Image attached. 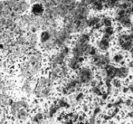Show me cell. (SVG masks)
<instances>
[{
  "mask_svg": "<svg viewBox=\"0 0 133 124\" xmlns=\"http://www.w3.org/2000/svg\"><path fill=\"white\" fill-rule=\"evenodd\" d=\"M116 45L119 50L129 52L133 49V38L128 32H121L116 38Z\"/></svg>",
  "mask_w": 133,
  "mask_h": 124,
  "instance_id": "obj_6",
  "label": "cell"
},
{
  "mask_svg": "<svg viewBox=\"0 0 133 124\" xmlns=\"http://www.w3.org/2000/svg\"><path fill=\"white\" fill-rule=\"evenodd\" d=\"M9 89V82L7 81L0 80V93H5Z\"/></svg>",
  "mask_w": 133,
  "mask_h": 124,
  "instance_id": "obj_22",
  "label": "cell"
},
{
  "mask_svg": "<svg viewBox=\"0 0 133 124\" xmlns=\"http://www.w3.org/2000/svg\"><path fill=\"white\" fill-rule=\"evenodd\" d=\"M95 69L96 68L91 65H87V66H82L76 72V76L82 86H90L91 82L95 78V74L97 72V70L95 71Z\"/></svg>",
  "mask_w": 133,
  "mask_h": 124,
  "instance_id": "obj_5",
  "label": "cell"
},
{
  "mask_svg": "<svg viewBox=\"0 0 133 124\" xmlns=\"http://www.w3.org/2000/svg\"><path fill=\"white\" fill-rule=\"evenodd\" d=\"M13 102H14L13 99L6 93H0V106L1 107L11 106L13 104Z\"/></svg>",
  "mask_w": 133,
  "mask_h": 124,
  "instance_id": "obj_15",
  "label": "cell"
},
{
  "mask_svg": "<svg viewBox=\"0 0 133 124\" xmlns=\"http://www.w3.org/2000/svg\"><path fill=\"white\" fill-rule=\"evenodd\" d=\"M88 28L91 31H99L102 30L103 25L102 23V16H90L86 20Z\"/></svg>",
  "mask_w": 133,
  "mask_h": 124,
  "instance_id": "obj_9",
  "label": "cell"
},
{
  "mask_svg": "<svg viewBox=\"0 0 133 124\" xmlns=\"http://www.w3.org/2000/svg\"><path fill=\"white\" fill-rule=\"evenodd\" d=\"M102 23L103 27L113 26V19L109 16H102Z\"/></svg>",
  "mask_w": 133,
  "mask_h": 124,
  "instance_id": "obj_20",
  "label": "cell"
},
{
  "mask_svg": "<svg viewBox=\"0 0 133 124\" xmlns=\"http://www.w3.org/2000/svg\"><path fill=\"white\" fill-rule=\"evenodd\" d=\"M46 7L44 3L37 2V3H33V5L30 6V13L32 16L35 17H42L45 14Z\"/></svg>",
  "mask_w": 133,
  "mask_h": 124,
  "instance_id": "obj_11",
  "label": "cell"
},
{
  "mask_svg": "<svg viewBox=\"0 0 133 124\" xmlns=\"http://www.w3.org/2000/svg\"><path fill=\"white\" fill-rule=\"evenodd\" d=\"M121 1L128 5H133V0H121Z\"/></svg>",
  "mask_w": 133,
  "mask_h": 124,
  "instance_id": "obj_25",
  "label": "cell"
},
{
  "mask_svg": "<svg viewBox=\"0 0 133 124\" xmlns=\"http://www.w3.org/2000/svg\"><path fill=\"white\" fill-rule=\"evenodd\" d=\"M43 57L41 54L35 53L20 66V74L24 79L35 77L42 69Z\"/></svg>",
  "mask_w": 133,
  "mask_h": 124,
  "instance_id": "obj_1",
  "label": "cell"
},
{
  "mask_svg": "<svg viewBox=\"0 0 133 124\" xmlns=\"http://www.w3.org/2000/svg\"><path fill=\"white\" fill-rule=\"evenodd\" d=\"M1 66H2V62H1V60H0V68H1Z\"/></svg>",
  "mask_w": 133,
  "mask_h": 124,
  "instance_id": "obj_28",
  "label": "cell"
},
{
  "mask_svg": "<svg viewBox=\"0 0 133 124\" xmlns=\"http://www.w3.org/2000/svg\"><path fill=\"white\" fill-rule=\"evenodd\" d=\"M110 84H111L112 88H116V89H121L123 86V81L121 79L118 78V77H114L110 81Z\"/></svg>",
  "mask_w": 133,
  "mask_h": 124,
  "instance_id": "obj_18",
  "label": "cell"
},
{
  "mask_svg": "<svg viewBox=\"0 0 133 124\" xmlns=\"http://www.w3.org/2000/svg\"><path fill=\"white\" fill-rule=\"evenodd\" d=\"M12 116L16 120H25L27 118L29 112V106L25 101H14L10 106Z\"/></svg>",
  "mask_w": 133,
  "mask_h": 124,
  "instance_id": "obj_4",
  "label": "cell"
},
{
  "mask_svg": "<svg viewBox=\"0 0 133 124\" xmlns=\"http://www.w3.org/2000/svg\"><path fill=\"white\" fill-rule=\"evenodd\" d=\"M115 32H116V30L113 26H106V27H102V35L110 37V38L113 37V35H115Z\"/></svg>",
  "mask_w": 133,
  "mask_h": 124,
  "instance_id": "obj_17",
  "label": "cell"
},
{
  "mask_svg": "<svg viewBox=\"0 0 133 124\" xmlns=\"http://www.w3.org/2000/svg\"><path fill=\"white\" fill-rule=\"evenodd\" d=\"M29 1H31L32 3H37V2H41V3H43V2H45L46 0H29Z\"/></svg>",
  "mask_w": 133,
  "mask_h": 124,
  "instance_id": "obj_26",
  "label": "cell"
},
{
  "mask_svg": "<svg viewBox=\"0 0 133 124\" xmlns=\"http://www.w3.org/2000/svg\"><path fill=\"white\" fill-rule=\"evenodd\" d=\"M84 59H85V57L80 58L74 55L72 57L68 58V60H67V66H68L69 70L72 71V72H77L81 67H82Z\"/></svg>",
  "mask_w": 133,
  "mask_h": 124,
  "instance_id": "obj_12",
  "label": "cell"
},
{
  "mask_svg": "<svg viewBox=\"0 0 133 124\" xmlns=\"http://www.w3.org/2000/svg\"><path fill=\"white\" fill-rule=\"evenodd\" d=\"M130 74V68L128 65H121V66L117 67V72H116V77L124 80L128 78L129 75Z\"/></svg>",
  "mask_w": 133,
  "mask_h": 124,
  "instance_id": "obj_14",
  "label": "cell"
},
{
  "mask_svg": "<svg viewBox=\"0 0 133 124\" xmlns=\"http://www.w3.org/2000/svg\"><path fill=\"white\" fill-rule=\"evenodd\" d=\"M132 16H130L126 10L121 9H116L115 15H114V20L119 25V26L125 29H130L133 25Z\"/></svg>",
  "mask_w": 133,
  "mask_h": 124,
  "instance_id": "obj_8",
  "label": "cell"
},
{
  "mask_svg": "<svg viewBox=\"0 0 133 124\" xmlns=\"http://www.w3.org/2000/svg\"><path fill=\"white\" fill-rule=\"evenodd\" d=\"M105 8L107 9H113L117 7V5L119 4V0H103Z\"/></svg>",
  "mask_w": 133,
  "mask_h": 124,
  "instance_id": "obj_19",
  "label": "cell"
},
{
  "mask_svg": "<svg viewBox=\"0 0 133 124\" xmlns=\"http://www.w3.org/2000/svg\"><path fill=\"white\" fill-rule=\"evenodd\" d=\"M90 12L91 9L89 5H84L81 1L77 2L71 15L64 21H85L90 16Z\"/></svg>",
  "mask_w": 133,
  "mask_h": 124,
  "instance_id": "obj_3",
  "label": "cell"
},
{
  "mask_svg": "<svg viewBox=\"0 0 133 124\" xmlns=\"http://www.w3.org/2000/svg\"><path fill=\"white\" fill-rule=\"evenodd\" d=\"M91 8L94 12H98V13L103 11V9L105 8L103 0H94L92 2V4L91 5Z\"/></svg>",
  "mask_w": 133,
  "mask_h": 124,
  "instance_id": "obj_16",
  "label": "cell"
},
{
  "mask_svg": "<svg viewBox=\"0 0 133 124\" xmlns=\"http://www.w3.org/2000/svg\"><path fill=\"white\" fill-rule=\"evenodd\" d=\"M97 48L102 53H106L111 48L112 45V38L105 35H102V37L97 40Z\"/></svg>",
  "mask_w": 133,
  "mask_h": 124,
  "instance_id": "obj_10",
  "label": "cell"
},
{
  "mask_svg": "<svg viewBox=\"0 0 133 124\" xmlns=\"http://www.w3.org/2000/svg\"><path fill=\"white\" fill-rule=\"evenodd\" d=\"M82 89V84L78 80L77 76L72 77V78L68 79L66 82H64L63 86L62 87V93L63 95H71L75 93L76 92H79Z\"/></svg>",
  "mask_w": 133,
  "mask_h": 124,
  "instance_id": "obj_7",
  "label": "cell"
},
{
  "mask_svg": "<svg viewBox=\"0 0 133 124\" xmlns=\"http://www.w3.org/2000/svg\"><path fill=\"white\" fill-rule=\"evenodd\" d=\"M2 123H3V122H2V121H0V124H2Z\"/></svg>",
  "mask_w": 133,
  "mask_h": 124,
  "instance_id": "obj_29",
  "label": "cell"
},
{
  "mask_svg": "<svg viewBox=\"0 0 133 124\" xmlns=\"http://www.w3.org/2000/svg\"><path fill=\"white\" fill-rule=\"evenodd\" d=\"M44 112H38V113H36L35 116H34L33 121H34V122L36 123V124H41L42 121H44Z\"/></svg>",
  "mask_w": 133,
  "mask_h": 124,
  "instance_id": "obj_21",
  "label": "cell"
},
{
  "mask_svg": "<svg viewBox=\"0 0 133 124\" xmlns=\"http://www.w3.org/2000/svg\"><path fill=\"white\" fill-rule=\"evenodd\" d=\"M129 33L130 34V35H131L132 38H133V25L131 26V27L130 28V31H129Z\"/></svg>",
  "mask_w": 133,
  "mask_h": 124,
  "instance_id": "obj_27",
  "label": "cell"
},
{
  "mask_svg": "<svg viewBox=\"0 0 133 124\" xmlns=\"http://www.w3.org/2000/svg\"><path fill=\"white\" fill-rule=\"evenodd\" d=\"M126 12L130 15V16H133V5H130L128 8L126 9Z\"/></svg>",
  "mask_w": 133,
  "mask_h": 124,
  "instance_id": "obj_23",
  "label": "cell"
},
{
  "mask_svg": "<svg viewBox=\"0 0 133 124\" xmlns=\"http://www.w3.org/2000/svg\"><path fill=\"white\" fill-rule=\"evenodd\" d=\"M93 1H94V0H81V2H82V4H84V5H89V6H91V5L92 4Z\"/></svg>",
  "mask_w": 133,
  "mask_h": 124,
  "instance_id": "obj_24",
  "label": "cell"
},
{
  "mask_svg": "<svg viewBox=\"0 0 133 124\" xmlns=\"http://www.w3.org/2000/svg\"><path fill=\"white\" fill-rule=\"evenodd\" d=\"M54 87V82L48 77H40L36 80L34 94L39 99H45L51 95Z\"/></svg>",
  "mask_w": 133,
  "mask_h": 124,
  "instance_id": "obj_2",
  "label": "cell"
},
{
  "mask_svg": "<svg viewBox=\"0 0 133 124\" xmlns=\"http://www.w3.org/2000/svg\"><path fill=\"white\" fill-rule=\"evenodd\" d=\"M35 83H36V80L35 79V77L25 79V82H24L23 86H22V91H23V93H25V94H27V95H30V94H32V93H34Z\"/></svg>",
  "mask_w": 133,
  "mask_h": 124,
  "instance_id": "obj_13",
  "label": "cell"
}]
</instances>
